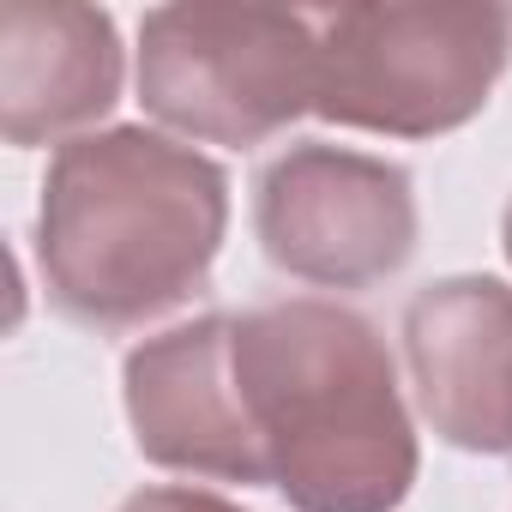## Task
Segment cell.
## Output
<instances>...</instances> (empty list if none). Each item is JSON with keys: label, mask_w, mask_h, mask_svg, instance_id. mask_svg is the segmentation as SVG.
Returning <instances> with one entry per match:
<instances>
[{"label": "cell", "mask_w": 512, "mask_h": 512, "mask_svg": "<svg viewBox=\"0 0 512 512\" xmlns=\"http://www.w3.org/2000/svg\"><path fill=\"white\" fill-rule=\"evenodd\" d=\"M223 217V175L199 151L139 127L73 139L43 187L49 296L103 332L145 326L205 284Z\"/></svg>", "instance_id": "obj_1"}, {"label": "cell", "mask_w": 512, "mask_h": 512, "mask_svg": "<svg viewBox=\"0 0 512 512\" xmlns=\"http://www.w3.org/2000/svg\"><path fill=\"white\" fill-rule=\"evenodd\" d=\"M235 380L272 482L302 512H392L416 476V434L392 356L332 302L235 320Z\"/></svg>", "instance_id": "obj_2"}, {"label": "cell", "mask_w": 512, "mask_h": 512, "mask_svg": "<svg viewBox=\"0 0 512 512\" xmlns=\"http://www.w3.org/2000/svg\"><path fill=\"white\" fill-rule=\"evenodd\" d=\"M314 31V109L410 139L470 121L512 55L500 7H338Z\"/></svg>", "instance_id": "obj_3"}, {"label": "cell", "mask_w": 512, "mask_h": 512, "mask_svg": "<svg viewBox=\"0 0 512 512\" xmlns=\"http://www.w3.org/2000/svg\"><path fill=\"white\" fill-rule=\"evenodd\" d=\"M320 31L278 7H163L139 37L145 109L217 145H260L314 109Z\"/></svg>", "instance_id": "obj_4"}, {"label": "cell", "mask_w": 512, "mask_h": 512, "mask_svg": "<svg viewBox=\"0 0 512 512\" xmlns=\"http://www.w3.org/2000/svg\"><path fill=\"white\" fill-rule=\"evenodd\" d=\"M260 241L290 278L356 290L410 260L416 199L404 169L380 157L296 145L260 181Z\"/></svg>", "instance_id": "obj_5"}, {"label": "cell", "mask_w": 512, "mask_h": 512, "mask_svg": "<svg viewBox=\"0 0 512 512\" xmlns=\"http://www.w3.org/2000/svg\"><path fill=\"white\" fill-rule=\"evenodd\" d=\"M127 410H133L139 452L151 464L223 476V482H272L235 380V320L223 314L175 326L145 350H133Z\"/></svg>", "instance_id": "obj_6"}, {"label": "cell", "mask_w": 512, "mask_h": 512, "mask_svg": "<svg viewBox=\"0 0 512 512\" xmlns=\"http://www.w3.org/2000/svg\"><path fill=\"white\" fill-rule=\"evenodd\" d=\"M416 398L452 446L512 452V290L494 278H452L404 314Z\"/></svg>", "instance_id": "obj_7"}, {"label": "cell", "mask_w": 512, "mask_h": 512, "mask_svg": "<svg viewBox=\"0 0 512 512\" xmlns=\"http://www.w3.org/2000/svg\"><path fill=\"white\" fill-rule=\"evenodd\" d=\"M121 91L115 25L73 0H0V133L13 145L97 121Z\"/></svg>", "instance_id": "obj_8"}, {"label": "cell", "mask_w": 512, "mask_h": 512, "mask_svg": "<svg viewBox=\"0 0 512 512\" xmlns=\"http://www.w3.org/2000/svg\"><path fill=\"white\" fill-rule=\"evenodd\" d=\"M121 512H241L217 494H193V488H151V494H133Z\"/></svg>", "instance_id": "obj_9"}, {"label": "cell", "mask_w": 512, "mask_h": 512, "mask_svg": "<svg viewBox=\"0 0 512 512\" xmlns=\"http://www.w3.org/2000/svg\"><path fill=\"white\" fill-rule=\"evenodd\" d=\"M506 253H512V205H506Z\"/></svg>", "instance_id": "obj_10"}]
</instances>
